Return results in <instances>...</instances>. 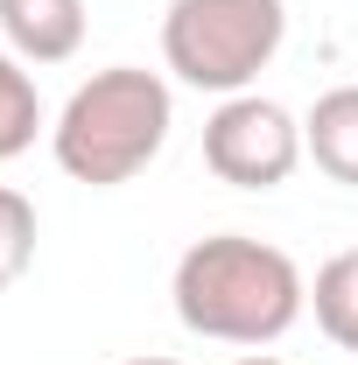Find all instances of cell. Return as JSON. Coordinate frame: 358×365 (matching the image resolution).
<instances>
[{"mask_svg": "<svg viewBox=\"0 0 358 365\" xmlns=\"http://www.w3.org/2000/svg\"><path fill=\"white\" fill-rule=\"evenodd\" d=\"M204 169L232 190H281L302 169V120L260 91L218 98V113L204 120Z\"/></svg>", "mask_w": 358, "mask_h": 365, "instance_id": "277c9868", "label": "cell"}, {"mask_svg": "<svg viewBox=\"0 0 358 365\" xmlns=\"http://www.w3.org/2000/svg\"><path fill=\"white\" fill-rule=\"evenodd\" d=\"M169 127H176V91L140 63H113V71H91L63 98L49 148H56V169L71 182L120 190L162 155Z\"/></svg>", "mask_w": 358, "mask_h": 365, "instance_id": "7a4b0ae2", "label": "cell"}, {"mask_svg": "<svg viewBox=\"0 0 358 365\" xmlns=\"http://www.w3.org/2000/svg\"><path fill=\"white\" fill-rule=\"evenodd\" d=\"M127 365H176V359H127Z\"/></svg>", "mask_w": 358, "mask_h": 365, "instance_id": "8fae6325", "label": "cell"}, {"mask_svg": "<svg viewBox=\"0 0 358 365\" xmlns=\"http://www.w3.org/2000/svg\"><path fill=\"white\" fill-rule=\"evenodd\" d=\"M36 239H43L36 204H29L21 190H7V182H0V288H14L21 274L36 267Z\"/></svg>", "mask_w": 358, "mask_h": 365, "instance_id": "9c48e42d", "label": "cell"}, {"mask_svg": "<svg viewBox=\"0 0 358 365\" xmlns=\"http://www.w3.org/2000/svg\"><path fill=\"white\" fill-rule=\"evenodd\" d=\"M0 36L21 63H71L85 49V0H0Z\"/></svg>", "mask_w": 358, "mask_h": 365, "instance_id": "5b68a950", "label": "cell"}, {"mask_svg": "<svg viewBox=\"0 0 358 365\" xmlns=\"http://www.w3.org/2000/svg\"><path fill=\"white\" fill-rule=\"evenodd\" d=\"M36 134H43V91H36V78H29V63L0 43V162L29 155Z\"/></svg>", "mask_w": 358, "mask_h": 365, "instance_id": "ba28073f", "label": "cell"}, {"mask_svg": "<svg viewBox=\"0 0 358 365\" xmlns=\"http://www.w3.org/2000/svg\"><path fill=\"white\" fill-rule=\"evenodd\" d=\"M169 302H176V323L190 337L260 351V344L288 337V330L302 323L310 281H302V267H295L281 246H267V239L211 232V239L183 246L176 281H169Z\"/></svg>", "mask_w": 358, "mask_h": 365, "instance_id": "6da1fadb", "label": "cell"}, {"mask_svg": "<svg viewBox=\"0 0 358 365\" xmlns=\"http://www.w3.org/2000/svg\"><path fill=\"white\" fill-rule=\"evenodd\" d=\"M232 365H288V359H267V351H253V359H232Z\"/></svg>", "mask_w": 358, "mask_h": 365, "instance_id": "30bf717a", "label": "cell"}, {"mask_svg": "<svg viewBox=\"0 0 358 365\" xmlns=\"http://www.w3.org/2000/svg\"><path fill=\"white\" fill-rule=\"evenodd\" d=\"M310 309L316 330L337 344V351H358V246L352 253H330L310 281Z\"/></svg>", "mask_w": 358, "mask_h": 365, "instance_id": "52a82bcc", "label": "cell"}, {"mask_svg": "<svg viewBox=\"0 0 358 365\" xmlns=\"http://www.w3.org/2000/svg\"><path fill=\"white\" fill-rule=\"evenodd\" d=\"M288 0H169L162 14V63L190 91L239 98L281 56Z\"/></svg>", "mask_w": 358, "mask_h": 365, "instance_id": "3957f363", "label": "cell"}, {"mask_svg": "<svg viewBox=\"0 0 358 365\" xmlns=\"http://www.w3.org/2000/svg\"><path fill=\"white\" fill-rule=\"evenodd\" d=\"M302 155L330 182L358 190V85H330L302 120Z\"/></svg>", "mask_w": 358, "mask_h": 365, "instance_id": "8992f818", "label": "cell"}]
</instances>
